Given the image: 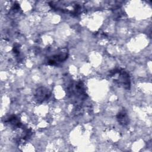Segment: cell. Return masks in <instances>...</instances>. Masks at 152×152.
Wrapping results in <instances>:
<instances>
[{"mask_svg":"<svg viewBox=\"0 0 152 152\" xmlns=\"http://www.w3.org/2000/svg\"><path fill=\"white\" fill-rule=\"evenodd\" d=\"M118 121H120V122L123 125H126L128 123V117H127V115L126 114V113L124 111H122L119 115H118Z\"/></svg>","mask_w":152,"mask_h":152,"instance_id":"1","label":"cell"}]
</instances>
